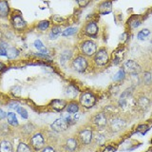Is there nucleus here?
<instances>
[{"instance_id":"obj_1","label":"nucleus","mask_w":152,"mask_h":152,"mask_svg":"<svg viewBox=\"0 0 152 152\" xmlns=\"http://www.w3.org/2000/svg\"><path fill=\"white\" fill-rule=\"evenodd\" d=\"M80 103L84 107H92L95 103H96V98H95L94 94L91 93L90 91H86L82 93L80 97Z\"/></svg>"},{"instance_id":"obj_2","label":"nucleus","mask_w":152,"mask_h":152,"mask_svg":"<svg viewBox=\"0 0 152 152\" xmlns=\"http://www.w3.org/2000/svg\"><path fill=\"white\" fill-rule=\"evenodd\" d=\"M81 49H82V52L85 55L92 56V55H94L95 53H96L97 46L91 40H87L82 44V46H81Z\"/></svg>"},{"instance_id":"obj_3","label":"nucleus","mask_w":152,"mask_h":152,"mask_svg":"<svg viewBox=\"0 0 152 152\" xmlns=\"http://www.w3.org/2000/svg\"><path fill=\"white\" fill-rule=\"evenodd\" d=\"M94 55V61L98 66H104L108 62V53L106 49H100Z\"/></svg>"},{"instance_id":"obj_4","label":"nucleus","mask_w":152,"mask_h":152,"mask_svg":"<svg viewBox=\"0 0 152 152\" xmlns=\"http://www.w3.org/2000/svg\"><path fill=\"white\" fill-rule=\"evenodd\" d=\"M88 61L84 56H78L72 61V68L78 72H84L87 69Z\"/></svg>"},{"instance_id":"obj_5","label":"nucleus","mask_w":152,"mask_h":152,"mask_svg":"<svg viewBox=\"0 0 152 152\" xmlns=\"http://www.w3.org/2000/svg\"><path fill=\"white\" fill-rule=\"evenodd\" d=\"M50 126L52 128V130H54L56 132H61V131H65L68 128L69 124L66 121L65 118H59L52 123Z\"/></svg>"},{"instance_id":"obj_6","label":"nucleus","mask_w":152,"mask_h":152,"mask_svg":"<svg viewBox=\"0 0 152 152\" xmlns=\"http://www.w3.org/2000/svg\"><path fill=\"white\" fill-rule=\"evenodd\" d=\"M125 68H126V69L128 71V72H129L130 74H133V75L138 74L141 71V66L134 60L126 61V64H125Z\"/></svg>"},{"instance_id":"obj_7","label":"nucleus","mask_w":152,"mask_h":152,"mask_svg":"<svg viewBox=\"0 0 152 152\" xmlns=\"http://www.w3.org/2000/svg\"><path fill=\"white\" fill-rule=\"evenodd\" d=\"M12 23L13 28H15L16 31H23V30H25L27 27L26 21L24 20L22 16H20V15H14L12 17Z\"/></svg>"},{"instance_id":"obj_8","label":"nucleus","mask_w":152,"mask_h":152,"mask_svg":"<svg viewBox=\"0 0 152 152\" xmlns=\"http://www.w3.org/2000/svg\"><path fill=\"white\" fill-rule=\"evenodd\" d=\"M31 144L35 150H40L44 146V138H43L40 133H38V134H35L31 138Z\"/></svg>"},{"instance_id":"obj_9","label":"nucleus","mask_w":152,"mask_h":152,"mask_svg":"<svg viewBox=\"0 0 152 152\" xmlns=\"http://www.w3.org/2000/svg\"><path fill=\"white\" fill-rule=\"evenodd\" d=\"M85 33L89 37H95L98 33V27L95 22H89L85 28Z\"/></svg>"},{"instance_id":"obj_10","label":"nucleus","mask_w":152,"mask_h":152,"mask_svg":"<svg viewBox=\"0 0 152 152\" xmlns=\"http://www.w3.org/2000/svg\"><path fill=\"white\" fill-rule=\"evenodd\" d=\"M79 138L82 144L84 145H88L92 139V131L90 129H84L80 132Z\"/></svg>"},{"instance_id":"obj_11","label":"nucleus","mask_w":152,"mask_h":152,"mask_svg":"<svg viewBox=\"0 0 152 152\" xmlns=\"http://www.w3.org/2000/svg\"><path fill=\"white\" fill-rule=\"evenodd\" d=\"M125 126H126V123L124 122L122 119H119V118L113 119L110 123V127H111L112 131H114V132L122 130L123 128L125 127Z\"/></svg>"},{"instance_id":"obj_12","label":"nucleus","mask_w":152,"mask_h":152,"mask_svg":"<svg viewBox=\"0 0 152 152\" xmlns=\"http://www.w3.org/2000/svg\"><path fill=\"white\" fill-rule=\"evenodd\" d=\"M93 122L95 125H97L99 126H104L107 123V117L104 113H98L93 118Z\"/></svg>"},{"instance_id":"obj_13","label":"nucleus","mask_w":152,"mask_h":152,"mask_svg":"<svg viewBox=\"0 0 152 152\" xmlns=\"http://www.w3.org/2000/svg\"><path fill=\"white\" fill-rule=\"evenodd\" d=\"M50 107L56 111H61L66 107V103L65 100L56 99V100H53V101L50 103Z\"/></svg>"},{"instance_id":"obj_14","label":"nucleus","mask_w":152,"mask_h":152,"mask_svg":"<svg viewBox=\"0 0 152 152\" xmlns=\"http://www.w3.org/2000/svg\"><path fill=\"white\" fill-rule=\"evenodd\" d=\"M112 11V3L110 1H106L99 6V13L107 14Z\"/></svg>"},{"instance_id":"obj_15","label":"nucleus","mask_w":152,"mask_h":152,"mask_svg":"<svg viewBox=\"0 0 152 152\" xmlns=\"http://www.w3.org/2000/svg\"><path fill=\"white\" fill-rule=\"evenodd\" d=\"M10 12V6L6 0H0V17H7Z\"/></svg>"},{"instance_id":"obj_16","label":"nucleus","mask_w":152,"mask_h":152,"mask_svg":"<svg viewBox=\"0 0 152 152\" xmlns=\"http://www.w3.org/2000/svg\"><path fill=\"white\" fill-rule=\"evenodd\" d=\"M0 152H12V145L8 141H2L0 142Z\"/></svg>"},{"instance_id":"obj_17","label":"nucleus","mask_w":152,"mask_h":152,"mask_svg":"<svg viewBox=\"0 0 152 152\" xmlns=\"http://www.w3.org/2000/svg\"><path fill=\"white\" fill-rule=\"evenodd\" d=\"M9 59H15L19 56V50L15 48H10L7 50V55Z\"/></svg>"},{"instance_id":"obj_18","label":"nucleus","mask_w":152,"mask_h":152,"mask_svg":"<svg viewBox=\"0 0 152 152\" xmlns=\"http://www.w3.org/2000/svg\"><path fill=\"white\" fill-rule=\"evenodd\" d=\"M66 147H68L69 150L74 151L76 148H77L78 144H77V141H76L75 139H73V138H70V139H69L68 141H66Z\"/></svg>"},{"instance_id":"obj_19","label":"nucleus","mask_w":152,"mask_h":152,"mask_svg":"<svg viewBox=\"0 0 152 152\" xmlns=\"http://www.w3.org/2000/svg\"><path fill=\"white\" fill-rule=\"evenodd\" d=\"M33 46L35 47V49H37L39 51H41L42 53H44V54L48 53V50L46 49V47L43 45V43L39 39H37V40L34 41V43H33Z\"/></svg>"},{"instance_id":"obj_20","label":"nucleus","mask_w":152,"mask_h":152,"mask_svg":"<svg viewBox=\"0 0 152 152\" xmlns=\"http://www.w3.org/2000/svg\"><path fill=\"white\" fill-rule=\"evenodd\" d=\"M78 110H79L78 104L75 102H71L66 106V111L69 113H76L78 112Z\"/></svg>"},{"instance_id":"obj_21","label":"nucleus","mask_w":152,"mask_h":152,"mask_svg":"<svg viewBox=\"0 0 152 152\" xmlns=\"http://www.w3.org/2000/svg\"><path fill=\"white\" fill-rule=\"evenodd\" d=\"M7 118H8V123L10 124V125H12V126H17L18 125V121H17L15 113H13V112L8 113Z\"/></svg>"},{"instance_id":"obj_22","label":"nucleus","mask_w":152,"mask_h":152,"mask_svg":"<svg viewBox=\"0 0 152 152\" xmlns=\"http://www.w3.org/2000/svg\"><path fill=\"white\" fill-rule=\"evenodd\" d=\"M61 33H62V31H61V28L60 27H53L51 28V31H50L49 36H50V39H56V38L58 37Z\"/></svg>"},{"instance_id":"obj_23","label":"nucleus","mask_w":152,"mask_h":152,"mask_svg":"<svg viewBox=\"0 0 152 152\" xmlns=\"http://www.w3.org/2000/svg\"><path fill=\"white\" fill-rule=\"evenodd\" d=\"M138 104H139L140 107L146 109L149 106V101L146 97H140L139 101H138Z\"/></svg>"},{"instance_id":"obj_24","label":"nucleus","mask_w":152,"mask_h":152,"mask_svg":"<svg viewBox=\"0 0 152 152\" xmlns=\"http://www.w3.org/2000/svg\"><path fill=\"white\" fill-rule=\"evenodd\" d=\"M149 30H147V28H145V30H142L140 31L139 32H138V34H137V37H138V39L139 40H144L145 38H146L147 36L149 35Z\"/></svg>"},{"instance_id":"obj_25","label":"nucleus","mask_w":152,"mask_h":152,"mask_svg":"<svg viewBox=\"0 0 152 152\" xmlns=\"http://www.w3.org/2000/svg\"><path fill=\"white\" fill-rule=\"evenodd\" d=\"M76 32H77V28H68L62 32V35L63 36H70V35H73Z\"/></svg>"},{"instance_id":"obj_26","label":"nucleus","mask_w":152,"mask_h":152,"mask_svg":"<svg viewBox=\"0 0 152 152\" xmlns=\"http://www.w3.org/2000/svg\"><path fill=\"white\" fill-rule=\"evenodd\" d=\"M125 76H126L125 70H124V69H120L115 75H114L113 80L114 81H122L123 79H125Z\"/></svg>"},{"instance_id":"obj_27","label":"nucleus","mask_w":152,"mask_h":152,"mask_svg":"<svg viewBox=\"0 0 152 152\" xmlns=\"http://www.w3.org/2000/svg\"><path fill=\"white\" fill-rule=\"evenodd\" d=\"M17 152H31V148L26 144L21 142L17 147Z\"/></svg>"},{"instance_id":"obj_28","label":"nucleus","mask_w":152,"mask_h":152,"mask_svg":"<svg viewBox=\"0 0 152 152\" xmlns=\"http://www.w3.org/2000/svg\"><path fill=\"white\" fill-rule=\"evenodd\" d=\"M49 26H50V22L48 20H44V21H41L39 24H38L37 28L41 31H46L47 28H49Z\"/></svg>"},{"instance_id":"obj_29","label":"nucleus","mask_w":152,"mask_h":152,"mask_svg":"<svg viewBox=\"0 0 152 152\" xmlns=\"http://www.w3.org/2000/svg\"><path fill=\"white\" fill-rule=\"evenodd\" d=\"M68 52L69 51H64L63 53H62V55H61V58H60V60H61V63H62V65H64L66 61H68L70 57H71V53H69V54H68Z\"/></svg>"},{"instance_id":"obj_30","label":"nucleus","mask_w":152,"mask_h":152,"mask_svg":"<svg viewBox=\"0 0 152 152\" xmlns=\"http://www.w3.org/2000/svg\"><path fill=\"white\" fill-rule=\"evenodd\" d=\"M142 79H144V83L145 85H150L151 84V81H152L151 73L150 72H145L144 74V77H142Z\"/></svg>"},{"instance_id":"obj_31","label":"nucleus","mask_w":152,"mask_h":152,"mask_svg":"<svg viewBox=\"0 0 152 152\" xmlns=\"http://www.w3.org/2000/svg\"><path fill=\"white\" fill-rule=\"evenodd\" d=\"M16 111L20 114V115L22 116V118H24V119H27L28 118V112H27V110L24 107H19L17 109H16Z\"/></svg>"},{"instance_id":"obj_32","label":"nucleus","mask_w":152,"mask_h":152,"mask_svg":"<svg viewBox=\"0 0 152 152\" xmlns=\"http://www.w3.org/2000/svg\"><path fill=\"white\" fill-rule=\"evenodd\" d=\"M147 130H148V126H147L146 125H140L137 127V131L141 132L142 134H145Z\"/></svg>"},{"instance_id":"obj_33","label":"nucleus","mask_w":152,"mask_h":152,"mask_svg":"<svg viewBox=\"0 0 152 152\" xmlns=\"http://www.w3.org/2000/svg\"><path fill=\"white\" fill-rule=\"evenodd\" d=\"M12 92L13 95H15V96H19L21 93V88H19V87H13L12 88Z\"/></svg>"},{"instance_id":"obj_34","label":"nucleus","mask_w":152,"mask_h":152,"mask_svg":"<svg viewBox=\"0 0 152 152\" xmlns=\"http://www.w3.org/2000/svg\"><path fill=\"white\" fill-rule=\"evenodd\" d=\"M89 1L90 0H77V3L81 8H84L89 3Z\"/></svg>"},{"instance_id":"obj_35","label":"nucleus","mask_w":152,"mask_h":152,"mask_svg":"<svg viewBox=\"0 0 152 152\" xmlns=\"http://www.w3.org/2000/svg\"><path fill=\"white\" fill-rule=\"evenodd\" d=\"M131 28H136L137 27H139L140 25H141V22L139 21V20H136V21H134V22H132L131 24Z\"/></svg>"},{"instance_id":"obj_36","label":"nucleus","mask_w":152,"mask_h":152,"mask_svg":"<svg viewBox=\"0 0 152 152\" xmlns=\"http://www.w3.org/2000/svg\"><path fill=\"white\" fill-rule=\"evenodd\" d=\"M9 107L12 108V109H15V110H16V109L19 107V104L17 103H15V102H13V103H11V104H9Z\"/></svg>"},{"instance_id":"obj_37","label":"nucleus","mask_w":152,"mask_h":152,"mask_svg":"<svg viewBox=\"0 0 152 152\" xmlns=\"http://www.w3.org/2000/svg\"><path fill=\"white\" fill-rule=\"evenodd\" d=\"M115 148H114L113 146H111V145H108V146H107L106 148H104V152H115Z\"/></svg>"},{"instance_id":"obj_38","label":"nucleus","mask_w":152,"mask_h":152,"mask_svg":"<svg viewBox=\"0 0 152 152\" xmlns=\"http://www.w3.org/2000/svg\"><path fill=\"white\" fill-rule=\"evenodd\" d=\"M0 55H1V56H6L7 55V50H5L3 47H0Z\"/></svg>"},{"instance_id":"obj_39","label":"nucleus","mask_w":152,"mask_h":152,"mask_svg":"<svg viewBox=\"0 0 152 152\" xmlns=\"http://www.w3.org/2000/svg\"><path fill=\"white\" fill-rule=\"evenodd\" d=\"M5 69H6V65H5L3 62L0 61V72H1V71H4Z\"/></svg>"},{"instance_id":"obj_40","label":"nucleus","mask_w":152,"mask_h":152,"mask_svg":"<svg viewBox=\"0 0 152 152\" xmlns=\"http://www.w3.org/2000/svg\"><path fill=\"white\" fill-rule=\"evenodd\" d=\"M7 116V114L5 111H3L2 109H0V120H2V119H4L5 117Z\"/></svg>"},{"instance_id":"obj_41","label":"nucleus","mask_w":152,"mask_h":152,"mask_svg":"<svg viewBox=\"0 0 152 152\" xmlns=\"http://www.w3.org/2000/svg\"><path fill=\"white\" fill-rule=\"evenodd\" d=\"M42 152H55V150L53 148H51V147H46L42 150Z\"/></svg>"},{"instance_id":"obj_42","label":"nucleus","mask_w":152,"mask_h":152,"mask_svg":"<svg viewBox=\"0 0 152 152\" xmlns=\"http://www.w3.org/2000/svg\"><path fill=\"white\" fill-rule=\"evenodd\" d=\"M52 19H53V20H55L56 22H61L62 20H63V18H62V17H59L58 15H54L53 17H52Z\"/></svg>"}]
</instances>
